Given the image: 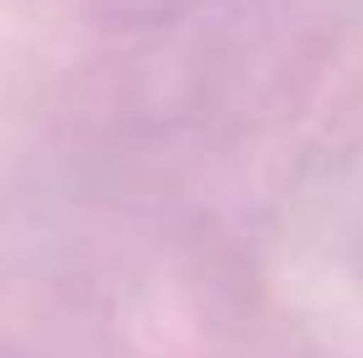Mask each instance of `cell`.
I'll return each mask as SVG.
<instances>
[{"label": "cell", "instance_id": "cell-1", "mask_svg": "<svg viewBox=\"0 0 363 358\" xmlns=\"http://www.w3.org/2000/svg\"><path fill=\"white\" fill-rule=\"evenodd\" d=\"M195 6H206V0H84V11H90L95 21H106V27H121V32L164 27V21L190 16Z\"/></svg>", "mask_w": 363, "mask_h": 358}]
</instances>
